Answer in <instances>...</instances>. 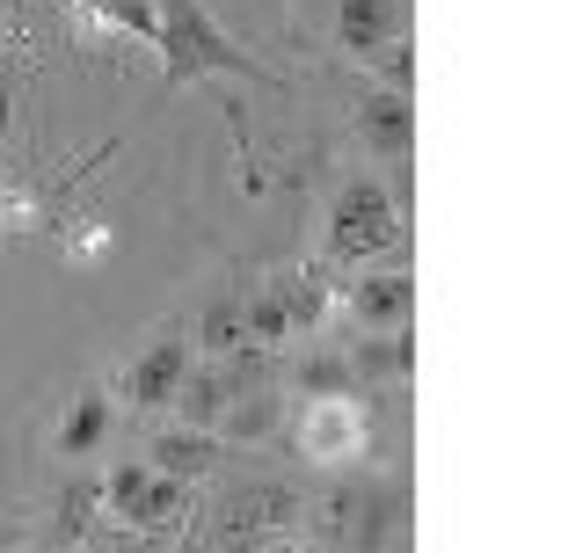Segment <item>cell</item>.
<instances>
[{"mask_svg":"<svg viewBox=\"0 0 561 553\" xmlns=\"http://www.w3.org/2000/svg\"><path fill=\"white\" fill-rule=\"evenodd\" d=\"M153 15H161V22H153V44H161L168 88L197 81V73H249V81H263V66H255L249 51H241L205 8H197V0H161Z\"/></svg>","mask_w":561,"mask_h":553,"instance_id":"6da1fadb","label":"cell"},{"mask_svg":"<svg viewBox=\"0 0 561 553\" xmlns=\"http://www.w3.org/2000/svg\"><path fill=\"white\" fill-rule=\"evenodd\" d=\"M401 233V205L394 189L373 183V175H357V183L335 189V211H329V263L343 269H365L373 255H387Z\"/></svg>","mask_w":561,"mask_h":553,"instance_id":"7a4b0ae2","label":"cell"},{"mask_svg":"<svg viewBox=\"0 0 561 553\" xmlns=\"http://www.w3.org/2000/svg\"><path fill=\"white\" fill-rule=\"evenodd\" d=\"M299 510H307V503H299L285 481H241V488L219 495L211 539H219V553H255V546H271L277 532H291Z\"/></svg>","mask_w":561,"mask_h":553,"instance_id":"3957f363","label":"cell"},{"mask_svg":"<svg viewBox=\"0 0 561 553\" xmlns=\"http://www.w3.org/2000/svg\"><path fill=\"white\" fill-rule=\"evenodd\" d=\"M387 525H394V495L379 488V481H335L321 495V510H313V532L335 553H379Z\"/></svg>","mask_w":561,"mask_h":553,"instance_id":"277c9868","label":"cell"},{"mask_svg":"<svg viewBox=\"0 0 561 553\" xmlns=\"http://www.w3.org/2000/svg\"><path fill=\"white\" fill-rule=\"evenodd\" d=\"M351 313H357L365 335H401L409 313H416V285H409L401 269H387V277H357L351 285Z\"/></svg>","mask_w":561,"mask_h":553,"instance_id":"5b68a950","label":"cell"},{"mask_svg":"<svg viewBox=\"0 0 561 553\" xmlns=\"http://www.w3.org/2000/svg\"><path fill=\"white\" fill-rule=\"evenodd\" d=\"M183 371H190V335H161V343H153L139 365L125 371L131 408H168V401H175V387H183Z\"/></svg>","mask_w":561,"mask_h":553,"instance_id":"8992f818","label":"cell"},{"mask_svg":"<svg viewBox=\"0 0 561 553\" xmlns=\"http://www.w3.org/2000/svg\"><path fill=\"white\" fill-rule=\"evenodd\" d=\"M357 131H365V146H373L379 161H409V146H416V110H409V95L379 88V95L357 103Z\"/></svg>","mask_w":561,"mask_h":553,"instance_id":"52a82bcc","label":"cell"},{"mask_svg":"<svg viewBox=\"0 0 561 553\" xmlns=\"http://www.w3.org/2000/svg\"><path fill=\"white\" fill-rule=\"evenodd\" d=\"M233 371H219V365H190L183 371V387H175V408H183V423L190 430H219V415H227V401H233Z\"/></svg>","mask_w":561,"mask_h":553,"instance_id":"ba28073f","label":"cell"},{"mask_svg":"<svg viewBox=\"0 0 561 553\" xmlns=\"http://www.w3.org/2000/svg\"><path fill=\"white\" fill-rule=\"evenodd\" d=\"M335 44L373 59L379 44H394V0H343L335 8Z\"/></svg>","mask_w":561,"mask_h":553,"instance_id":"9c48e42d","label":"cell"},{"mask_svg":"<svg viewBox=\"0 0 561 553\" xmlns=\"http://www.w3.org/2000/svg\"><path fill=\"white\" fill-rule=\"evenodd\" d=\"M211 459H219V445H211V430H168L153 437V473H168V481H205Z\"/></svg>","mask_w":561,"mask_h":553,"instance_id":"30bf717a","label":"cell"},{"mask_svg":"<svg viewBox=\"0 0 561 553\" xmlns=\"http://www.w3.org/2000/svg\"><path fill=\"white\" fill-rule=\"evenodd\" d=\"M271 291H277V307H285L291 335H299V329H321V313H329V285H321V269H277Z\"/></svg>","mask_w":561,"mask_h":553,"instance_id":"8fae6325","label":"cell"},{"mask_svg":"<svg viewBox=\"0 0 561 553\" xmlns=\"http://www.w3.org/2000/svg\"><path fill=\"white\" fill-rule=\"evenodd\" d=\"M190 510V481H168V473H146V488L131 495L125 525H146V532H168L175 517Z\"/></svg>","mask_w":561,"mask_h":553,"instance_id":"7c38bea8","label":"cell"},{"mask_svg":"<svg viewBox=\"0 0 561 553\" xmlns=\"http://www.w3.org/2000/svg\"><path fill=\"white\" fill-rule=\"evenodd\" d=\"M409 365H416L409 329H401V335H365V343L351 349V371H357V379H409Z\"/></svg>","mask_w":561,"mask_h":553,"instance_id":"4fadbf2b","label":"cell"},{"mask_svg":"<svg viewBox=\"0 0 561 553\" xmlns=\"http://www.w3.org/2000/svg\"><path fill=\"white\" fill-rule=\"evenodd\" d=\"M103 430H110V401H103V393H81L73 415L59 423V451H66V459H81V451L103 445Z\"/></svg>","mask_w":561,"mask_h":553,"instance_id":"5bb4252c","label":"cell"},{"mask_svg":"<svg viewBox=\"0 0 561 553\" xmlns=\"http://www.w3.org/2000/svg\"><path fill=\"white\" fill-rule=\"evenodd\" d=\"M277 423V393H263V387H241L227 401V415H219V430L227 437H263Z\"/></svg>","mask_w":561,"mask_h":553,"instance_id":"9a60e30c","label":"cell"},{"mask_svg":"<svg viewBox=\"0 0 561 553\" xmlns=\"http://www.w3.org/2000/svg\"><path fill=\"white\" fill-rule=\"evenodd\" d=\"M241 335H249L255 349H271V343H285V335H291V321H285V307H277V291H271V285L241 299Z\"/></svg>","mask_w":561,"mask_h":553,"instance_id":"2e32d148","label":"cell"},{"mask_svg":"<svg viewBox=\"0 0 561 553\" xmlns=\"http://www.w3.org/2000/svg\"><path fill=\"white\" fill-rule=\"evenodd\" d=\"M197 343H205L211 357H233V349L249 343V335H241V299H211L205 321H197Z\"/></svg>","mask_w":561,"mask_h":553,"instance_id":"e0dca14e","label":"cell"},{"mask_svg":"<svg viewBox=\"0 0 561 553\" xmlns=\"http://www.w3.org/2000/svg\"><path fill=\"white\" fill-rule=\"evenodd\" d=\"M343 387H351V365L343 357H307L299 365V393L307 401H343Z\"/></svg>","mask_w":561,"mask_h":553,"instance_id":"ac0fdd59","label":"cell"},{"mask_svg":"<svg viewBox=\"0 0 561 553\" xmlns=\"http://www.w3.org/2000/svg\"><path fill=\"white\" fill-rule=\"evenodd\" d=\"M373 59H379V73H387V88H394V95H409V73H416V66H409V51H401V44H379Z\"/></svg>","mask_w":561,"mask_h":553,"instance_id":"d6986e66","label":"cell"},{"mask_svg":"<svg viewBox=\"0 0 561 553\" xmlns=\"http://www.w3.org/2000/svg\"><path fill=\"white\" fill-rule=\"evenodd\" d=\"M88 510H95V488H73V495L59 503V532H81V525H88Z\"/></svg>","mask_w":561,"mask_h":553,"instance_id":"ffe728a7","label":"cell"},{"mask_svg":"<svg viewBox=\"0 0 561 553\" xmlns=\"http://www.w3.org/2000/svg\"><path fill=\"white\" fill-rule=\"evenodd\" d=\"M255 553H313V546H307V539H291V532H277L271 546H255Z\"/></svg>","mask_w":561,"mask_h":553,"instance_id":"44dd1931","label":"cell"}]
</instances>
